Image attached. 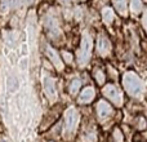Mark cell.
I'll return each instance as SVG.
<instances>
[{"label":"cell","mask_w":147,"mask_h":142,"mask_svg":"<svg viewBox=\"0 0 147 142\" xmlns=\"http://www.w3.org/2000/svg\"><path fill=\"white\" fill-rule=\"evenodd\" d=\"M80 122V115L79 111L74 106L69 107L65 111V125H63V133L66 136H72L75 133L76 128Z\"/></svg>","instance_id":"3957f363"},{"label":"cell","mask_w":147,"mask_h":142,"mask_svg":"<svg viewBox=\"0 0 147 142\" xmlns=\"http://www.w3.org/2000/svg\"><path fill=\"white\" fill-rule=\"evenodd\" d=\"M83 141L84 142H96L97 141V132L94 129L85 132V135L83 136Z\"/></svg>","instance_id":"2e32d148"},{"label":"cell","mask_w":147,"mask_h":142,"mask_svg":"<svg viewBox=\"0 0 147 142\" xmlns=\"http://www.w3.org/2000/svg\"><path fill=\"white\" fill-rule=\"evenodd\" d=\"M123 85L127 93L132 97H140L143 91V83L141 78L133 71H127L123 75Z\"/></svg>","instance_id":"6da1fadb"},{"label":"cell","mask_w":147,"mask_h":142,"mask_svg":"<svg viewBox=\"0 0 147 142\" xmlns=\"http://www.w3.org/2000/svg\"><path fill=\"white\" fill-rule=\"evenodd\" d=\"M92 48H93V39L89 35V32H84L81 38L80 48L78 51V64L79 66L84 67L88 65L92 56Z\"/></svg>","instance_id":"7a4b0ae2"},{"label":"cell","mask_w":147,"mask_h":142,"mask_svg":"<svg viewBox=\"0 0 147 142\" xmlns=\"http://www.w3.org/2000/svg\"><path fill=\"white\" fill-rule=\"evenodd\" d=\"M138 122H140V123H138L137 128H138V129H141V131H143V129H145V128H146V122H145V118H142V116H141L140 119H138Z\"/></svg>","instance_id":"ffe728a7"},{"label":"cell","mask_w":147,"mask_h":142,"mask_svg":"<svg viewBox=\"0 0 147 142\" xmlns=\"http://www.w3.org/2000/svg\"><path fill=\"white\" fill-rule=\"evenodd\" d=\"M45 25V28L48 30V34L52 36V38H57L59 35V28H58V25H57V21L52 17H48L44 22Z\"/></svg>","instance_id":"30bf717a"},{"label":"cell","mask_w":147,"mask_h":142,"mask_svg":"<svg viewBox=\"0 0 147 142\" xmlns=\"http://www.w3.org/2000/svg\"><path fill=\"white\" fill-rule=\"evenodd\" d=\"M10 9V0H1L0 3V13L5 14Z\"/></svg>","instance_id":"ac0fdd59"},{"label":"cell","mask_w":147,"mask_h":142,"mask_svg":"<svg viewBox=\"0 0 147 142\" xmlns=\"http://www.w3.org/2000/svg\"><path fill=\"white\" fill-rule=\"evenodd\" d=\"M114 3L115 9L117 10V13L121 16H127L128 14V9H127V0H112Z\"/></svg>","instance_id":"7c38bea8"},{"label":"cell","mask_w":147,"mask_h":142,"mask_svg":"<svg viewBox=\"0 0 147 142\" xmlns=\"http://www.w3.org/2000/svg\"><path fill=\"white\" fill-rule=\"evenodd\" d=\"M80 87H81V81L79 80V79H74L71 83H70V85H69V92H70V94L75 96V94L78 93L79 91H80Z\"/></svg>","instance_id":"4fadbf2b"},{"label":"cell","mask_w":147,"mask_h":142,"mask_svg":"<svg viewBox=\"0 0 147 142\" xmlns=\"http://www.w3.org/2000/svg\"><path fill=\"white\" fill-rule=\"evenodd\" d=\"M114 10L111 9V8L109 7H105L103 9H102V20H103V22L106 23L107 26H110L112 22H114Z\"/></svg>","instance_id":"8fae6325"},{"label":"cell","mask_w":147,"mask_h":142,"mask_svg":"<svg viewBox=\"0 0 147 142\" xmlns=\"http://www.w3.org/2000/svg\"><path fill=\"white\" fill-rule=\"evenodd\" d=\"M93 76H94V79H96L97 84H99V85H102V84L105 83V80H106V75H105V72L99 69L93 70Z\"/></svg>","instance_id":"5bb4252c"},{"label":"cell","mask_w":147,"mask_h":142,"mask_svg":"<svg viewBox=\"0 0 147 142\" xmlns=\"http://www.w3.org/2000/svg\"><path fill=\"white\" fill-rule=\"evenodd\" d=\"M130 9L134 14H138L142 10V1L141 0H130Z\"/></svg>","instance_id":"9a60e30c"},{"label":"cell","mask_w":147,"mask_h":142,"mask_svg":"<svg viewBox=\"0 0 147 142\" xmlns=\"http://www.w3.org/2000/svg\"><path fill=\"white\" fill-rule=\"evenodd\" d=\"M102 93H103V96L106 97L107 99H110L115 106H117V107L123 106V99L124 98H123V92L120 91L119 87L114 85V84H107V85L103 87Z\"/></svg>","instance_id":"277c9868"},{"label":"cell","mask_w":147,"mask_h":142,"mask_svg":"<svg viewBox=\"0 0 147 142\" xmlns=\"http://www.w3.org/2000/svg\"><path fill=\"white\" fill-rule=\"evenodd\" d=\"M21 0H10V7H13V8H17V7H20L21 5Z\"/></svg>","instance_id":"44dd1931"},{"label":"cell","mask_w":147,"mask_h":142,"mask_svg":"<svg viewBox=\"0 0 147 142\" xmlns=\"http://www.w3.org/2000/svg\"><path fill=\"white\" fill-rule=\"evenodd\" d=\"M96 111H97V118H98L99 122H106V120H109L114 115V109L111 107V105L109 102L103 101V99L98 101Z\"/></svg>","instance_id":"8992f818"},{"label":"cell","mask_w":147,"mask_h":142,"mask_svg":"<svg viewBox=\"0 0 147 142\" xmlns=\"http://www.w3.org/2000/svg\"><path fill=\"white\" fill-rule=\"evenodd\" d=\"M27 1V4H31V3H34V0H26Z\"/></svg>","instance_id":"7402d4cb"},{"label":"cell","mask_w":147,"mask_h":142,"mask_svg":"<svg viewBox=\"0 0 147 142\" xmlns=\"http://www.w3.org/2000/svg\"><path fill=\"white\" fill-rule=\"evenodd\" d=\"M94 96H96V92H94V89L92 88V87H86V88H84L83 91L80 92V94H79V98H78V102L80 105L90 103V102L93 101Z\"/></svg>","instance_id":"9c48e42d"},{"label":"cell","mask_w":147,"mask_h":142,"mask_svg":"<svg viewBox=\"0 0 147 142\" xmlns=\"http://www.w3.org/2000/svg\"><path fill=\"white\" fill-rule=\"evenodd\" d=\"M43 88H44V93H45L47 98H48L51 102H56L57 98H58V93H57L54 79L51 78V76H44Z\"/></svg>","instance_id":"5b68a950"},{"label":"cell","mask_w":147,"mask_h":142,"mask_svg":"<svg viewBox=\"0 0 147 142\" xmlns=\"http://www.w3.org/2000/svg\"><path fill=\"white\" fill-rule=\"evenodd\" d=\"M0 129H1V128H0Z\"/></svg>","instance_id":"603a6c76"},{"label":"cell","mask_w":147,"mask_h":142,"mask_svg":"<svg viewBox=\"0 0 147 142\" xmlns=\"http://www.w3.org/2000/svg\"><path fill=\"white\" fill-rule=\"evenodd\" d=\"M110 51H111V44H110V40L106 35H98V39H97V52H98L99 56L102 57H107L110 54Z\"/></svg>","instance_id":"ba28073f"},{"label":"cell","mask_w":147,"mask_h":142,"mask_svg":"<svg viewBox=\"0 0 147 142\" xmlns=\"http://www.w3.org/2000/svg\"><path fill=\"white\" fill-rule=\"evenodd\" d=\"M112 138H114V142H124V136H123L121 131L119 128H115L114 132H112Z\"/></svg>","instance_id":"e0dca14e"},{"label":"cell","mask_w":147,"mask_h":142,"mask_svg":"<svg viewBox=\"0 0 147 142\" xmlns=\"http://www.w3.org/2000/svg\"><path fill=\"white\" fill-rule=\"evenodd\" d=\"M45 54H47V57L49 58V61L53 64V66L56 67L58 71H62L63 70V61L61 60V57H59V54L57 53V51L54 48H52L51 45H47V48H45Z\"/></svg>","instance_id":"52a82bcc"},{"label":"cell","mask_w":147,"mask_h":142,"mask_svg":"<svg viewBox=\"0 0 147 142\" xmlns=\"http://www.w3.org/2000/svg\"><path fill=\"white\" fill-rule=\"evenodd\" d=\"M63 60L66 61V64H71L74 57H72L71 53H69V52H63Z\"/></svg>","instance_id":"d6986e66"}]
</instances>
